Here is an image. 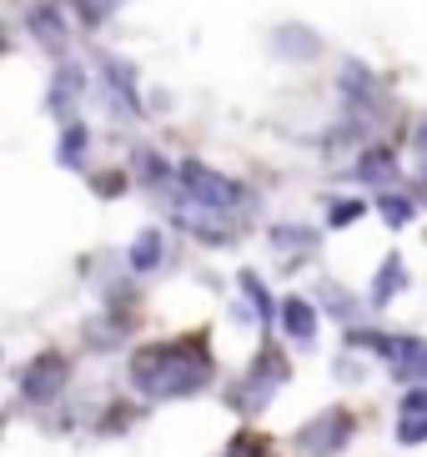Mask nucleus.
<instances>
[{
	"label": "nucleus",
	"mask_w": 427,
	"mask_h": 457,
	"mask_svg": "<svg viewBox=\"0 0 427 457\" xmlns=\"http://www.w3.org/2000/svg\"><path fill=\"white\" fill-rule=\"evenodd\" d=\"M131 382L147 397H191L206 387V347L197 337L191 342H166V347H147L131 357Z\"/></svg>",
	"instance_id": "nucleus-1"
},
{
	"label": "nucleus",
	"mask_w": 427,
	"mask_h": 457,
	"mask_svg": "<svg viewBox=\"0 0 427 457\" xmlns=\"http://www.w3.org/2000/svg\"><path fill=\"white\" fill-rule=\"evenodd\" d=\"M281 377H287V362H281L277 352L267 347L252 362V372L241 377V387L231 392V407H241V412H262V407H267V397L281 387Z\"/></svg>",
	"instance_id": "nucleus-2"
},
{
	"label": "nucleus",
	"mask_w": 427,
	"mask_h": 457,
	"mask_svg": "<svg viewBox=\"0 0 427 457\" xmlns=\"http://www.w3.org/2000/svg\"><path fill=\"white\" fill-rule=\"evenodd\" d=\"M347 432H352V417L342 407H332V412H322L317 422H307V428L297 432V447L312 457H332L337 447L347 443Z\"/></svg>",
	"instance_id": "nucleus-3"
},
{
	"label": "nucleus",
	"mask_w": 427,
	"mask_h": 457,
	"mask_svg": "<svg viewBox=\"0 0 427 457\" xmlns=\"http://www.w3.org/2000/svg\"><path fill=\"white\" fill-rule=\"evenodd\" d=\"M181 187H187L191 202H201V206H237V202H241V187H237V181L206 171L201 162H187V166H181Z\"/></svg>",
	"instance_id": "nucleus-4"
},
{
	"label": "nucleus",
	"mask_w": 427,
	"mask_h": 457,
	"mask_svg": "<svg viewBox=\"0 0 427 457\" xmlns=\"http://www.w3.org/2000/svg\"><path fill=\"white\" fill-rule=\"evenodd\" d=\"M61 387H66V357L46 352L40 362H30V372H26V397L30 403H51Z\"/></svg>",
	"instance_id": "nucleus-5"
},
{
	"label": "nucleus",
	"mask_w": 427,
	"mask_h": 457,
	"mask_svg": "<svg viewBox=\"0 0 427 457\" xmlns=\"http://www.w3.org/2000/svg\"><path fill=\"white\" fill-rule=\"evenodd\" d=\"M30 36H36L40 46H46V51H66V41H71V30H66V15L55 11V5H36V11H30Z\"/></svg>",
	"instance_id": "nucleus-6"
},
{
	"label": "nucleus",
	"mask_w": 427,
	"mask_h": 457,
	"mask_svg": "<svg viewBox=\"0 0 427 457\" xmlns=\"http://www.w3.org/2000/svg\"><path fill=\"white\" fill-rule=\"evenodd\" d=\"M281 322H287V332H292L297 342H307V337L317 332V317H312V307L302 302V296H292V302H281Z\"/></svg>",
	"instance_id": "nucleus-7"
},
{
	"label": "nucleus",
	"mask_w": 427,
	"mask_h": 457,
	"mask_svg": "<svg viewBox=\"0 0 427 457\" xmlns=\"http://www.w3.org/2000/svg\"><path fill=\"white\" fill-rule=\"evenodd\" d=\"M161 252H166L161 231H141V237H136V246H131V267H136V271H151V267L161 262Z\"/></svg>",
	"instance_id": "nucleus-8"
},
{
	"label": "nucleus",
	"mask_w": 427,
	"mask_h": 457,
	"mask_svg": "<svg viewBox=\"0 0 427 457\" xmlns=\"http://www.w3.org/2000/svg\"><path fill=\"white\" fill-rule=\"evenodd\" d=\"M402 282H407V277H402V262H398V256H388V262H382V271H377V282H373V302H377V307H382V302H392V292H398Z\"/></svg>",
	"instance_id": "nucleus-9"
},
{
	"label": "nucleus",
	"mask_w": 427,
	"mask_h": 457,
	"mask_svg": "<svg viewBox=\"0 0 427 457\" xmlns=\"http://www.w3.org/2000/svg\"><path fill=\"white\" fill-rule=\"evenodd\" d=\"M80 91V71H61V76H55V86H51V111L55 116H66V106H71V96Z\"/></svg>",
	"instance_id": "nucleus-10"
},
{
	"label": "nucleus",
	"mask_w": 427,
	"mask_h": 457,
	"mask_svg": "<svg viewBox=\"0 0 427 457\" xmlns=\"http://www.w3.org/2000/svg\"><path fill=\"white\" fill-rule=\"evenodd\" d=\"M277 46H292L297 51V61H307L312 51H317V41H312L307 30H297V26H287V30H277Z\"/></svg>",
	"instance_id": "nucleus-11"
},
{
	"label": "nucleus",
	"mask_w": 427,
	"mask_h": 457,
	"mask_svg": "<svg viewBox=\"0 0 427 457\" xmlns=\"http://www.w3.org/2000/svg\"><path fill=\"white\" fill-rule=\"evenodd\" d=\"M86 156V126H66V141H61V162L76 166Z\"/></svg>",
	"instance_id": "nucleus-12"
},
{
	"label": "nucleus",
	"mask_w": 427,
	"mask_h": 457,
	"mask_svg": "<svg viewBox=\"0 0 427 457\" xmlns=\"http://www.w3.org/2000/svg\"><path fill=\"white\" fill-rule=\"evenodd\" d=\"M116 5H121V0H76V11H80V21H86V26H101Z\"/></svg>",
	"instance_id": "nucleus-13"
},
{
	"label": "nucleus",
	"mask_w": 427,
	"mask_h": 457,
	"mask_svg": "<svg viewBox=\"0 0 427 457\" xmlns=\"http://www.w3.org/2000/svg\"><path fill=\"white\" fill-rule=\"evenodd\" d=\"M382 216H388L392 227H402V221H413V202H407V196H382Z\"/></svg>",
	"instance_id": "nucleus-14"
},
{
	"label": "nucleus",
	"mask_w": 427,
	"mask_h": 457,
	"mask_svg": "<svg viewBox=\"0 0 427 457\" xmlns=\"http://www.w3.org/2000/svg\"><path fill=\"white\" fill-rule=\"evenodd\" d=\"M362 171L373 176V181H388V176H392V156H388V151H367V156H362Z\"/></svg>",
	"instance_id": "nucleus-15"
},
{
	"label": "nucleus",
	"mask_w": 427,
	"mask_h": 457,
	"mask_svg": "<svg viewBox=\"0 0 427 457\" xmlns=\"http://www.w3.org/2000/svg\"><path fill=\"white\" fill-rule=\"evenodd\" d=\"M241 287H247V292H252V307L262 312V317H272V302H267V292H262V282H256L252 271H241Z\"/></svg>",
	"instance_id": "nucleus-16"
},
{
	"label": "nucleus",
	"mask_w": 427,
	"mask_h": 457,
	"mask_svg": "<svg viewBox=\"0 0 427 457\" xmlns=\"http://www.w3.org/2000/svg\"><path fill=\"white\" fill-rule=\"evenodd\" d=\"M398 437H402V443H427V412L417 417V422H402Z\"/></svg>",
	"instance_id": "nucleus-17"
},
{
	"label": "nucleus",
	"mask_w": 427,
	"mask_h": 457,
	"mask_svg": "<svg viewBox=\"0 0 427 457\" xmlns=\"http://www.w3.org/2000/svg\"><path fill=\"white\" fill-rule=\"evenodd\" d=\"M231 457H267V443H262V437H241V443L231 447Z\"/></svg>",
	"instance_id": "nucleus-18"
},
{
	"label": "nucleus",
	"mask_w": 427,
	"mask_h": 457,
	"mask_svg": "<svg viewBox=\"0 0 427 457\" xmlns=\"http://www.w3.org/2000/svg\"><path fill=\"white\" fill-rule=\"evenodd\" d=\"M357 216H362V202H342V206H332V227H347Z\"/></svg>",
	"instance_id": "nucleus-19"
},
{
	"label": "nucleus",
	"mask_w": 427,
	"mask_h": 457,
	"mask_svg": "<svg viewBox=\"0 0 427 457\" xmlns=\"http://www.w3.org/2000/svg\"><path fill=\"white\" fill-rule=\"evenodd\" d=\"M136 166H141V171H151V181H161V176H166V162H156V151H141V156H136Z\"/></svg>",
	"instance_id": "nucleus-20"
},
{
	"label": "nucleus",
	"mask_w": 427,
	"mask_h": 457,
	"mask_svg": "<svg viewBox=\"0 0 427 457\" xmlns=\"http://www.w3.org/2000/svg\"><path fill=\"white\" fill-rule=\"evenodd\" d=\"M402 412H427V387L407 392V397H402Z\"/></svg>",
	"instance_id": "nucleus-21"
},
{
	"label": "nucleus",
	"mask_w": 427,
	"mask_h": 457,
	"mask_svg": "<svg viewBox=\"0 0 427 457\" xmlns=\"http://www.w3.org/2000/svg\"><path fill=\"white\" fill-rule=\"evenodd\" d=\"M417 151H423V162H427V121L417 126Z\"/></svg>",
	"instance_id": "nucleus-22"
}]
</instances>
